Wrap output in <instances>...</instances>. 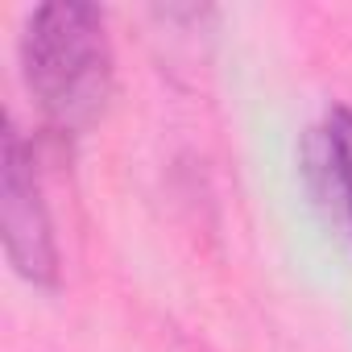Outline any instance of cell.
Listing matches in <instances>:
<instances>
[{
    "label": "cell",
    "instance_id": "6da1fadb",
    "mask_svg": "<svg viewBox=\"0 0 352 352\" xmlns=\"http://www.w3.org/2000/svg\"><path fill=\"white\" fill-rule=\"evenodd\" d=\"M21 75L58 133H83L112 96V42L104 9L87 0H50L21 34Z\"/></svg>",
    "mask_w": 352,
    "mask_h": 352
},
{
    "label": "cell",
    "instance_id": "3957f363",
    "mask_svg": "<svg viewBox=\"0 0 352 352\" xmlns=\"http://www.w3.org/2000/svg\"><path fill=\"white\" fill-rule=\"evenodd\" d=\"M319 166L352 228V108H331L319 129Z\"/></svg>",
    "mask_w": 352,
    "mask_h": 352
},
{
    "label": "cell",
    "instance_id": "7a4b0ae2",
    "mask_svg": "<svg viewBox=\"0 0 352 352\" xmlns=\"http://www.w3.org/2000/svg\"><path fill=\"white\" fill-rule=\"evenodd\" d=\"M0 228H5V253L25 282H58V249L34 174V149L13 116H5V137H0Z\"/></svg>",
    "mask_w": 352,
    "mask_h": 352
}]
</instances>
